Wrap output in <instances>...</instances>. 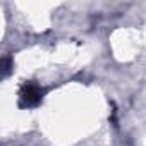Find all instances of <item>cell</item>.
Masks as SVG:
<instances>
[{
	"label": "cell",
	"mask_w": 146,
	"mask_h": 146,
	"mask_svg": "<svg viewBox=\"0 0 146 146\" xmlns=\"http://www.w3.org/2000/svg\"><path fill=\"white\" fill-rule=\"evenodd\" d=\"M45 90L35 81H26L19 88V107L21 108H35L41 103Z\"/></svg>",
	"instance_id": "6da1fadb"
}]
</instances>
